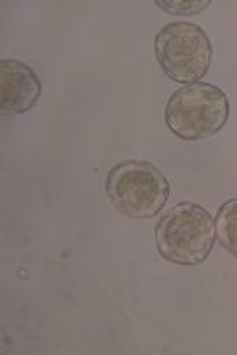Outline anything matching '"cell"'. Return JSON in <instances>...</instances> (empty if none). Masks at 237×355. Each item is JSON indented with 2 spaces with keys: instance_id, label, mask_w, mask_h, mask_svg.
<instances>
[{
  "instance_id": "obj_1",
  "label": "cell",
  "mask_w": 237,
  "mask_h": 355,
  "mask_svg": "<svg viewBox=\"0 0 237 355\" xmlns=\"http://www.w3.org/2000/svg\"><path fill=\"white\" fill-rule=\"evenodd\" d=\"M213 244L215 223L211 214L197 203H178L156 225L158 252L173 264H202L211 256Z\"/></svg>"
},
{
  "instance_id": "obj_2",
  "label": "cell",
  "mask_w": 237,
  "mask_h": 355,
  "mask_svg": "<svg viewBox=\"0 0 237 355\" xmlns=\"http://www.w3.org/2000/svg\"><path fill=\"white\" fill-rule=\"evenodd\" d=\"M229 109V98L222 88L211 83H193L170 96L165 121L177 137L204 141L224 129Z\"/></svg>"
},
{
  "instance_id": "obj_3",
  "label": "cell",
  "mask_w": 237,
  "mask_h": 355,
  "mask_svg": "<svg viewBox=\"0 0 237 355\" xmlns=\"http://www.w3.org/2000/svg\"><path fill=\"white\" fill-rule=\"evenodd\" d=\"M107 196L122 215L134 220L156 217L168 202L170 183L147 161H124L107 176Z\"/></svg>"
},
{
  "instance_id": "obj_4",
  "label": "cell",
  "mask_w": 237,
  "mask_h": 355,
  "mask_svg": "<svg viewBox=\"0 0 237 355\" xmlns=\"http://www.w3.org/2000/svg\"><path fill=\"white\" fill-rule=\"evenodd\" d=\"M154 55L166 76L177 83H198L211 69L213 48L211 37L192 22L166 24L154 40Z\"/></svg>"
},
{
  "instance_id": "obj_5",
  "label": "cell",
  "mask_w": 237,
  "mask_h": 355,
  "mask_svg": "<svg viewBox=\"0 0 237 355\" xmlns=\"http://www.w3.org/2000/svg\"><path fill=\"white\" fill-rule=\"evenodd\" d=\"M38 73L17 60L0 61V112L2 115H22L34 109L41 96Z\"/></svg>"
},
{
  "instance_id": "obj_6",
  "label": "cell",
  "mask_w": 237,
  "mask_h": 355,
  "mask_svg": "<svg viewBox=\"0 0 237 355\" xmlns=\"http://www.w3.org/2000/svg\"><path fill=\"white\" fill-rule=\"evenodd\" d=\"M215 237L227 252L237 257V198L225 202L217 211Z\"/></svg>"
},
{
  "instance_id": "obj_7",
  "label": "cell",
  "mask_w": 237,
  "mask_h": 355,
  "mask_svg": "<svg viewBox=\"0 0 237 355\" xmlns=\"http://www.w3.org/2000/svg\"><path fill=\"white\" fill-rule=\"evenodd\" d=\"M156 6L174 15H193L211 6V0H156Z\"/></svg>"
}]
</instances>
